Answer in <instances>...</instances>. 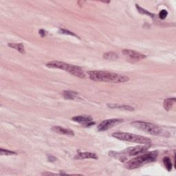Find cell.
I'll list each match as a JSON object with an SVG mask.
<instances>
[{
    "label": "cell",
    "instance_id": "obj_1",
    "mask_svg": "<svg viewBox=\"0 0 176 176\" xmlns=\"http://www.w3.org/2000/svg\"><path fill=\"white\" fill-rule=\"evenodd\" d=\"M89 78L94 81L97 82H108L113 83H125L130 80V78L126 76L120 75L116 73L106 72V71H90L88 72Z\"/></svg>",
    "mask_w": 176,
    "mask_h": 176
},
{
    "label": "cell",
    "instance_id": "obj_2",
    "mask_svg": "<svg viewBox=\"0 0 176 176\" xmlns=\"http://www.w3.org/2000/svg\"><path fill=\"white\" fill-rule=\"evenodd\" d=\"M158 155V151H150L147 154L139 155L129 160L125 163V167L128 169H135L147 163L154 162Z\"/></svg>",
    "mask_w": 176,
    "mask_h": 176
},
{
    "label": "cell",
    "instance_id": "obj_3",
    "mask_svg": "<svg viewBox=\"0 0 176 176\" xmlns=\"http://www.w3.org/2000/svg\"><path fill=\"white\" fill-rule=\"evenodd\" d=\"M46 66L50 67V68H56L67 71V72L72 74V75L81 78V79H84L86 77V74L83 72L81 67L71 65V64L69 63L57 61H50L47 63Z\"/></svg>",
    "mask_w": 176,
    "mask_h": 176
},
{
    "label": "cell",
    "instance_id": "obj_4",
    "mask_svg": "<svg viewBox=\"0 0 176 176\" xmlns=\"http://www.w3.org/2000/svg\"><path fill=\"white\" fill-rule=\"evenodd\" d=\"M112 136L118 140L131 142V143H139L145 145H150L151 144V140L149 138L140 136V135L125 133V132H116V133L112 134Z\"/></svg>",
    "mask_w": 176,
    "mask_h": 176
},
{
    "label": "cell",
    "instance_id": "obj_5",
    "mask_svg": "<svg viewBox=\"0 0 176 176\" xmlns=\"http://www.w3.org/2000/svg\"><path fill=\"white\" fill-rule=\"evenodd\" d=\"M131 125L134 127L139 129V130L147 132L151 135H154V136H160L162 133L161 127L151 123H147V122L144 121H135L132 123Z\"/></svg>",
    "mask_w": 176,
    "mask_h": 176
},
{
    "label": "cell",
    "instance_id": "obj_6",
    "mask_svg": "<svg viewBox=\"0 0 176 176\" xmlns=\"http://www.w3.org/2000/svg\"><path fill=\"white\" fill-rule=\"evenodd\" d=\"M123 121V120L120 119V118H111V119L103 120L102 123H100L99 126H98V130L99 131H107L109 130V129L115 126V125L122 123Z\"/></svg>",
    "mask_w": 176,
    "mask_h": 176
},
{
    "label": "cell",
    "instance_id": "obj_7",
    "mask_svg": "<svg viewBox=\"0 0 176 176\" xmlns=\"http://www.w3.org/2000/svg\"><path fill=\"white\" fill-rule=\"evenodd\" d=\"M148 149V146H136L134 147H130L127 149L126 150L123 151V153L125 155H129V156H134L138 154L144 153Z\"/></svg>",
    "mask_w": 176,
    "mask_h": 176
},
{
    "label": "cell",
    "instance_id": "obj_8",
    "mask_svg": "<svg viewBox=\"0 0 176 176\" xmlns=\"http://www.w3.org/2000/svg\"><path fill=\"white\" fill-rule=\"evenodd\" d=\"M123 53L125 56H126L129 57L130 59L134 61H139L146 58V56L143 55V54H141L140 52H138L136 51H134V50H129V49L123 50Z\"/></svg>",
    "mask_w": 176,
    "mask_h": 176
},
{
    "label": "cell",
    "instance_id": "obj_9",
    "mask_svg": "<svg viewBox=\"0 0 176 176\" xmlns=\"http://www.w3.org/2000/svg\"><path fill=\"white\" fill-rule=\"evenodd\" d=\"M72 120L85 125L86 127H90L95 124L92 121V118L90 116H76L72 118Z\"/></svg>",
    "mask_w": 176,
    "mask_h": 176
},
{
    "label": "cell",
    "instance_id": "obj_10",
    "mask_svg": "<svg viewBox=\"0 0 176 176\" xmlns=\"http://www.w3.org/2000/svg\"><path fill=\"white\" fill-rule=\"evenodd\" d=\"M51 130L55 132V133L63 135H67V136H73L74 135V131L72 130H70L69 129H66L60 126H54L52 127Z\"/></svg>",
    "mask_w": 176,
    "mask_h": 176
},
{
    "label": "cell",
    "instance_id": "obj_11",
    "mask_svg": "<svg viewBox=\"0 0 176 176\" xmlns=\"http://www.w3.org/2000/svg\"><path fill=\"white\" fill-rule=\"evenodd\" d=\"M94 159L97 160L98 156L96 154L92 153V152H83V153H79L74 157L75 160H83V159Z\"/></svg>",
    "mask_w": 176,
    "mask_h": 176
},
{
    "label": "cell",
    "instance_id": "obj_12",
    "mask_svg": "<svg viewBox=\"0 0 176 176\" xmlns=\"http://www.w3.org/2000/svg\"><path fill=\"white\" fill-rule=\"evenodd\" d=\"M107 107L111 109H121L127 111H134V108L127 105H118V104H107Z\"/></svg>",
    "mask_w": 176,
    "mask_h": 176
},
{
    "label": "cell",
    "instance_id": "obj_13",
    "mask_svg": "<svg viewBox=\"0 0 176 176\" xmlns=\"http://www.w3.org/2000/svg\"><path fill=\"white\" fill-rule=\"evenodd\" d=\"M8 46L10 47V48L17 50L20 53H22V54H25L26 53L24 46H23V43H9L8 44Z\"/></svg>",
    "mask_w": 176,
    "mask_h": 176
},
{
    "label": "cell",
    "instance_id": "obj_14",
    "mask_svg": "<svg viewBox=\"0 0 176 176\" xmlns=\"http://www.w3.org/2000/svg\"><path fill=\"white\" fill-rule=\"evenodd\" d=\"M175 98H172V99H167L164 100L163 103V106L164 109L167 111H170L173 106L174 105V104L175 103Z\"/></svg>",
    "mask_w": 176,
    "mask_h": 176
},
{
    "label": "cell",
    "instance_id": "obj_15",
    "mask_svg": "<svg viewBox=\"0 0 176 176\" xmlns=\"http://www.w3.org/2000/svg\"><path fill=\"white\" fill-rule=\"evenodd\" d=\"M63 96L67 100H74L78 98V94L72 91H64Z\"/></svg>",
    "mask_w": 176,
    "mask_h": 176
},
{
    "label": "cell",
    "instance_id": "obj_16",
    "mask_svg": "<svg viewBox=\"0 0 176 176\" xmlns=\"http://www.w3.org/2000/svg\"><path fill=\"white\" fill-rule=\"evenodd\" d=\"M103 58L106 60L114 61L118 58V55L114 52H107L103 55Z\"/></svg>",
    "mask_w": 176,
    "mask_h": 176
},
{
    "label": "cell",
    "instance_id": "obj_17",
    "mask_svg": "<svg viewBox=\"0 0 176 176\" xmlns=\"http://www.w3.org/2000/svg\"><path fill=\"white\" fill-rule=\"evenodd\" d=\"M136 8H137V10H138V11L140 13V14L149 15V17H151L152 19H154L155 18V15L152 14V13H151V12H149V11H147V10H145V9H144V8H141L139 5L136 4Z\"/></svg>",
    "mask_w": 176,
    "mask_h": 176
},
{
    "label": "cell",
    "instance_id": "obj_18",
    "mask_svg": "<svg viewBox=\"0 0 176 176\" xmlns=\"http://www.w3.org/2000/svg\"><path fill=\"white\" fill-rule=\"evenodd\" d=\"M163 162L165 166L166 169H167L168 171H171L172 170V163L171 161V159L169 157H165L163 158Z\"/></svg>",
    "mask_w": 176,
    "mask_h": 176
},
{
    "label": "cell",
    "instance_id": "obj_19",
    "mask_svg": "<svg viewBox=\"0 0 176 176\" xmlns=\"http://www.w3.org/2000/svg\"><path fill=\"white\" fill-rule=\"evenodd\" d=\"M0 154H1V155H17V154L15 151L6 150L4 149H0Z\"/></svg>",
    "mask_w": 176,
    "mask_h": 176
},
{
    "label": "cell",
    "instance_id": "obj_20",
    "mask_svg": "<svg viewBox=\"0 0 176 176\" xmlns=\"http://www.w3.org/2000/svg\"><path fill=\"white\" fill-rule=\"evenodd\" d=\"M59 32L61 34H63V35H68L70 36H74V37H78V36L76 35H75L74 32H70L69 30H65V29H60L59 30Z\"/></svg>",
    "mask_w": 176,
    "mask_h": 176
},
{
    "label": "cell",
    "instance_id": "obj_21",
    "mask_svg": "<svg viewBox=\"0 0 176 176\" xmlns=\"http://www.w3.org/2000/svg\"><path fill=\"white\" fill-rule=\"evenodd\" d=\"M167 15H168V12L166 11V10H162L160 13H159V17H160V19L162 20L164 19L166 17H167Z\"/></svg>",
    "mask_w": 176,
    "mask_h": 176
},
{
    "label": "cell",
    "instance_id": "obj_22",
    "mask_svg": "<svg viewBox=\"0 0 176 176\" xmlns=\"http://www.w3.org/2000/svg\"><path fill=\"white\" fill-rule=\"evenodd\" d=\"M39 35L41 36V37H45L47 35V32L46 31V30H44L43 29H41L39 31Z\"/></svg>",
    "mask_w": 176,
    "mask_h": 176
},
{
    "label": "cell",
    "instance_id": "obj_23",
    "mask_svg": "<svg viewBox=\"0 0 176 176\" xmlns=\"http://www.w3.org/2000/svg\"><path fill=\"white\" fill-rule=\"evenodd\" d=\"M48 157V160L50 162H55L56 160V158L55 157H54L52 155H47Z\"/></svg>",
    "mask_w": 176,
    "mask_h": 176
}]
</instances>
